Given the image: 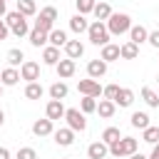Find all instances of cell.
<instances>
[{
    "instance_id": "46",
    "label": "cell",
    "mask_w": 159,
    "mask_h": 159,
    "mask_svg": "<svg viewBox=\"0 0 159 159\" xmlns=\"http://www.w3.org/2000/svg\"><path fill=\"white\" fill-rule=\"evenodd\" d=\"M2 124H5V112L0 109V127H2Z\"/></svg>"
},
{
    "instance_id": "20",
    "label": "cell",
    "mask_w": 159,
    "mask_h": 159,
    "mask_svg": "<svg viewBox=\"0 0 159 159\" xmlns=\"http://www.w3.org/2000/svg\"><path fill=\"white\" fill-rule=\"evenodd\" d=\"M92 15H94V17L99 20V22H107V20L112 17V5H109V2H97V5H94V12H92Z\"/></svg>"
},
{
    "instance_id": "7",
    "label": "cell",
    "mask_w": 159,
    "mask_h": 159,
    "mask_svg": "<svg viewBox=\"0 0 159 159\" xmlns=\"http://www.w3.org/2000/svg\"><path fill=\"white\" fill-rule=\"evenodd\" d=\"M20 77L27 80V82H37L40 80V65L32 62V60H25L22 67H20Z\"/></svg>"
},
{
    "instance_id": "28",
    "label": "cell",
    "mask_w": 159,
    "mask_h": 159,
    "mask_svg": "<svg viewBox=\"0 0 159 159\" xmlns=\"http://www.w3.org/2000/svg\"><path fill=\"white\" fill-rule=\"evenodd\" d=\"M42 94H45V87L40 82H27V87H25V97L27 99H40Z\"/></svg>"
},
{
    "instance_id": "13",
    "label": "cell",
    "mask_w": 159,
    "mask_h": 159,
    "mask_svg": "<svg viewBox=\"0 0 159 159\" xmlns=\"http://www.w3.org/2000/svg\"><path fill=\"white\" fill-rule=\"evenodd\" d=\"M22 77H20V70H15V67H5L2 72H0V82H2V87H12V84H17Z\"/></svg>"
},
{
    "instance_id": "11",
    "label": "cell",
    "mask_w": 159,
    "mask_h": 159,
    "mask_svg": "<svg viewBox=\"0 0 159 159\" xmlns=\"http://www.w3.org/2000/svg\"><path fill=\"white\" fill-rule=\"evenodd\" d=\"M107 154H109V144H104L102 139H99V142H92V144L87 147V157H89V159H104Z\"/></svg>"
},
{
    "instance_id": "27",
    "label": "cell",
    "mask_w": 159,
    "mask_h": 159,
    "mask_svg": "<svg viewBox=\"0 0 159 159\" xmlns=\"http://www.w3.org/2000/svg\"><path fill=\"white\" fill-rule=\"evenodd\" d=\"M129 122H132L134 129H142V132H144V129L149 127V114H147V112H134V114L129 117Z\"/></svg>"
},
{
    "instance_id": "38",
    "label": "cell",
    "mask_w": 159,
    "mask_h": 159,
    "mask_svg": "<svg viewBox=\"0 0 159 159\" xmlns=\"http://www.w3.org/2000/svg\"><path fill=\"white\" fill-rule=\"evenodd\" d=\"M119 89H122L119 84H107V87L102 89V94H104V99H112V102H114L117 94H119Z\"/></svg>"
},
{
    "instance_id": "49",
    "label": "cell",
    "mask_w": 159,
    "mask_h": 159,
    "mask_svg": "<svg viewBox=\"0 0 159 159\" xmlns=\"http://www.w3.org/2000/svg\"><path fill=\"white\" fill-rule=\"evenodd\" d=\"M157 82H159V77H157Z\"/></svg>"
},
{
    "instance_id": "8",
    "label": "cell",
    "mask_w": 159,
    "mask_h": 159,
    "mask_svg": "<svg viewBox=\"0 0 159 159\" xmlns=\"http://www.w3.org/2000/svg\"><path fill=\"white\" fill-rule=\"evenodd\" d=\"M65 112H67V109H65V104H62L60 99H50L47 107H45V114H47V119H52V122H55V119H65Z\"/></svg>"
},
{
    "instance_id": "5",
    "label": "cell",
    "mask_w": 159,
    "mask_h": 159,
    "mask_svg": "<svg viewBox=\"0 0 159 159\" xmlns=\"http://www.w3.org/2000/svg\"><path fill=\"white\" fill-rule=\"evenodd\" d=\"M65 119H67V127H70L72 132H84V129H87V119H84V112H82V109L70 107V109L65 112Z\"/></svg>"
},
{
    "instance_id": "35",
    "label": "cell",
    "mask_w": 159,
    "mask_h": 159,
    "mask_svg": "<svg viewBox=\"0 0 159 159\" xmlns=\"http://www.w3.org/2000/svg\"><path fill=\"white\" fill-rule=\"evenodd\" d=\"M35 27L50 35V32L55 30V22H50V20H47V17H42V15H37V20H35Z\"/></svg>"
},
{
    "instance_id": "48",
    "label": "cell",
    "mask_w": 159,
    "mask_h": 159,
    "mask_svg": "<svg viewBox=\"0 0 159 159\" xmlns=\"http://www.w3.org/2000/svg\"><path fill=\"white\" fill-rule=\"evenodd\" d=\"M0 2H5V0H0Z\"/></svg>"
},
{
    "instance_id": "31",
    "label": "cell",
    "mask_w": 159,
    "mask_h": 159,
    "mask_svg": "<svg viewBox=\"0 0 159 159\" xmlns=\"http://www.w3.org/2000/svg\"><path fill=\"white\" fill-rule=\"evenodd\" d=\"M119 139H122L119 127H107V129L102 132V142H104V144H114V142H119Z\"/></svg>"
},
{
    "instance_id": "47",
    "label": "cell",
    "mask_w": 159,
    "mask_h": 159,
    "mask_svg": "<svg viewBox=\"0 0 159 159\" xmlns=\"http://www.w3.org/2000/svg\"><path fill=\"white\" fill-rule=\"evenodd\" d=\"M0 97H2V82H0Z\"/></svg>"
},
{
    "instance_id": "3",
    "label": "cell",
    "mask_w": 159,
    "mask_h": 159,
    "mask_svg": "<svg viewBox=\"0 0 159 159\" xmlns=\"http://www.w3.org/2000/svg\"><path fill=\"white\" fill-rule=\"evenodd\" d=\"M87 37H89V42L92 45H97V47H104V45H109V30H107V22H99V20H94V22H89V30H87Z\"/></svg>"
},
{
    "instance_id": "16",
    "label": "cell",
    "mask_w": 159,
    "mask_h": 159,
    "mask_svg": "<svg viewBox=\"0 0 159 159\" xmlns=\"http://www.w3.org/2000/svg\"><path fill=\"white\" fill-rule=\"evenodd\" d=\"M114 112H117V104H114L112 99H99V102H97V114H99L102 119L114 117Z\"/></svg>"
},
{
    "instance_id": "36",
    "label": "cell",
    "mask_w": 159,
    "mask_h": 159,
    "mask_svg": "<svg viewBox=\"0 0 159 159\" xmlns=\"http://www.w3.org/2000/svg\"><path fill=\"white\" fill-rule=\"evenodd\" d=\"M80 109H82L84 114H89V112H97V99H94V97H82V102H80Z\"/></svg>"
},
{
    "instance_id": "30",
    "label": "cell",
    "mask_w": 159,
    "mask_h": 159,
    "mask_svg": "<svg viewBox=\"0 0 159 159\" xmlns=\"http://www.w3.org/2000/svg\"><path fill=\"white\" fill-rule=\"evenodd\" d=\"M17 12H22L25 17H32V15L37 12L35 0H17Z\"/></svg>"
},
{
    "instance_id": "9",
    "label": "cell",
    "mask_w": 159,
    "mask_h": 159,
    "mask_svg": "<svg viewBox=\"0 0 159 159\" xmlns=\"http://www.w3.org/2000/svg\"><path fill=\"white\" fill-rule=\"evenodd\" d=\"M55 70H57V77H60V80H70V77L75 75L77 65H75V60H70V57H67V60H60Z\"/></svg>"
},
{
    "instance_id": "17",
    "label": "cell",
    "mask_w": 159,
    "mask_h": 159,
    "mask_svg": "<svg viewBox=\"0 0 159 159\" xmlns=\"http://www.w3.org/2000/svg\"><path fill=\"white\" fill-rule=\"evenodd\" d=\"M55 142H57L60 147H70V144L75 142V132H72L70 127H60V129L55 132Z\"/></svg>"
},
{
    "instance_id": "37",
    "label": "cell",
    "mask_w": 159,
    "mask_h": 159,
    "mask_svg": "<svg viewBox=\"0 0 159 159\" xmlns=\"http://www.w3.org/2000/svg\"><path fill=\"white\" fill-rule=\"evenodd\" d=\"M15 159H37V152L32 147H20L17 154H15Z\"/></svg>"
},
{
    "instance_id": "33",
    "label": "cell",
    "mask_w": 159,
    "mask_h": 159,
    "mask_svg": "<svg viewBox=\"0 0 159 159\" xmlns=\"http://www.w3.org/2000/svg\"><path fill=\"white\" fill-rule=\"evenodd\" d=\"M75 5H77V12L87 17L89 12H94V5H97V0H75Z\"/></svg>"
},
{
    "instance_id": "29",
    "label": "cell",
    "mask_w": 159,
    "mask_h": 159,
    "mask_svg": "<svg viewBox=\"0 0 159 159\" xmlns=\"http://www.w3.org/2000/svg\"><path fill=\"white\" fill-rule=\"evenodd\" d=\"M22 62H25V55H22V50L20 47H12V50H7V65L10 67H22Z\"/></svg>"
},
{
    "instance_id": "44",
    "label": "cell",
    "mask_w": 159,
    "mask_h": 159,
    "mask_svg": "<svg viewBox=\"0 0 159 159\" xmlns=\"http://www.w3.org/2000/svg\"><path fill=\"white\" fill-rule=\"evenodd\" d=\"M7 15V10H5V2H0V17H5Z\"/></svg>"
},
{
    "instance_id": "23",
    "label": "cell",
    "mask_w": 159,
    "mask_h": 159,
    "mask_svg": "<svg viewBox=\"0 0 159 159\" xmlns=\"http://www.w3.org/2000/svg\"><path fill=\"white\" fill-rule=\"evenodd\" d=\"M122 55H119V45H104L102 47V55H99V60H104V62H114V60H119Z\"/></svg>"
},
{
    "instance_id": "24",
    "label": "cell",
    "mask_w": 159,
    "mask_h": 159,
    "mask_svg": "<svg viewBox=\"0 0 159 159\" xmlns=\"http://www.w3.org/2000/svg\"><path fill=\"white\" fill-rule=\"evenodd\" d=\"M132 102H134V92L129 87H122L119 94H117V99H114V104L117 107H132Z\"/></svg>"
},
{
    "instance_id": "6",
    "label": "cell",
    "mask_w": 159,
    "mask_h": 159,
    "mask_svg": "<svg viewBox=\"0 0 159 159\" xmlns=\"http://www.w3.org/2000/svg\"><path fill=\"white\" fill-rule=\"evenodd\" d=\"M77 89H80V94H84V97H94V99H97V97L102 94L104 87H102L97 80L89 77V80H80V82H77Z\"/></svg>"
},
{
    "instance_id": "43",
    "label": "cell",
    "mask_w": 159,
    "mask_h": 159,
    "mask_svg": "<svg viewBox=\"0 0 159 159\" xmlns=\"http://www.w3.org/2000/svg\"><path fill=\"white\" fill-rule=\"evenodd\" d=\"M149 159H159V144H154V149H152V154H149Z\"/></svg>"
},
{
    "instance_id": "21",
    "label": "cell",
    "mask_w": 159,
    "mask_h": 159,
    "mask_svg": "<svg viewBox=\"0 0 159 159\" xmlns=\"http://www.w3.org/2000/svg\"><path fill=\"white\" fill-rule=\"evenodd\" d=\"M27 37H30V45H32V47H47V32H42V30L32 27Z\"/></svg>"
},
{
    "instance_id": "42",
    "label": "cell",
    "mask_w": 159,
    "mask_h": 159,
    "mask_svg": "<svg viewBox=\"0 0 159 159\" xmlns=\"http://www.w3.org/2000/svg\"><path fill=\"white\" fill-rule=\"evenodd\" d=\"M0 159H10V149H5V147H0Z\"/></svg>"
},
{
    "instance_id": "26",
    "label": "cell",
    "mask_w": 159,
    "mask_h": 159,
    "mask_svg": "<svg viewBox=\"0 0 159 159\" xmlns=\"http://www.w3.org/2000/svg\"><path fill=\"white\" fill-rule=\"evenodd\" d=\"M67 92H70V87L60 80V82H55V84L50 87V99H60V102H62V99L67 97Z\"/></svg>"
},
{
    "instance_id": "39",
    "label": "cell",
    "mask_w": 159,
    "mask_h": 159,
    "mask_svg": "<svg viewBox=\"0 0 159 159\" xmlns=\"http://www.w3.org/2000/svg\"><path fill=\"white\" fill-rule=\"evenodd\" d=\"M40 15H42V17H47L50 22H55V20H57V7L47 5V7H42V10H40Z\"/></svg>"
},
{
    "instance_id": "10",
    "label": "cell",
    "mask_w": 159,
    "mask_h": 159,
    "mask_svg": "<svg viewBox=\"0 0 159 159\" xmlns=\"http://www.w3.org/2000/svg\"><path fill=\"white\" fill-rule=\"evenodd\" d=\"M32 134L35 137H50V134H55V127H52V119H37L35 124H32Z\"/></svg>"
},
{
    "instance_id": "19",
    "label": "cell",
    "mask_w": 159,
    "mask_h": 159,
    "mask_svg": "<svg viewBox=\"0 0 159 159\" xmlns=\"http://www.w3.org/2000/svg\"><path fill=\"white\" fill-rule=\"evenodd\" d=\"M42 62L50 65V67H57V62H60V47L47 45V47L42 50Z\"/></svg>"
},
{
    "instance_id": "12",
    "label": "cell",
    "mask_w": 159,
    "mask_h": 159,
    "mask_svg": "<svg viewBox=\"0 0 159 159\" xmlns=\"http://www.w3.org/2000/svg\"><path fill=\"white\" fill-rule=\"evenodd\" d=\"M104 72H107V62H104V60L97 57V60H89V62H87V75H89L92 80H99Z\"/></svg>"
},
{
    "instance_id": "25",
    "label": "cell",
    "mask_w": 159,
    "mask_h": 159,
    "mask_svg": "<svg viewBox=\"0 0 159 159\" xmlns=\"http://www.w3.org/2000/svg\"><path fill=\"white\" fill-rule=\"evenodd\" d=\"M119 55H122V60H137V55H139V45H134V42H124V45H119Z\"/></svg>"
},
{
    "instance_id": "4",
    "label": "cell",
    "mask_w": 159,
    "mask_h": 159,
    "mask_svg": "<svg viewBox=\"0 0 159 159\" xmlns=\"http://www.w3.org/2000/svg\"><path fill=\"white\" fill-rule=\"evenodd\" d=\"M107 30L109 35H124L132 30V17L127 12H112V17L107 20Z\"/></svg>"
},
{
    "instance_id": "34",
    "label": "cell",
    "mask_w": 159,
    "mask_h": 159,
    "mask_svg": "<svg viewBox=\"0 0 159 159\" xmlns=\"http://www.w3.org/2000/svg\"><path fill=\"white\" fill-rule=\"evenodd\" d=\"M142 99H144L149 107H159V94H157L152 87H144V89H142Z\"/></svg>"
},
{
    "instance_id": "14",
    "label": "cell",
    "mask_w": 159,
    "mask_h": 159,
    "mask_svg": "<svg viewBox=\"0 0 159 159\" xmlns=\"http://www.w3.org/2000/svg\"><path fill=\"white\" fill-rule=\"evenodd\" d=\"M70 30H72L75 35H82V32H87V30H89V22H87V17H84V15H80V12H77V15H72V17H70Z\"/></svg>"
},
{
    "instance_id": "32",
    "label": "cell",
    "mask_w": 159,
    "mask_h": 159,
    "mask_svg": "<svg viewBox=\"0 0 159 159\" xmlns=\"http://www.w3.org/2000/svg\"><path fill=\"white\" fill-rule=\"evenodd\" d=\"M142 139L147 142V144H159V127H147L144 132H142Z\"/></svg>"
},
{
    "instance_id": "2",
    "label": "cell",
    "mask_w": 159,
    "mask_h": 159,
    "mask_svg": "<svg viewBox=\"0 0 159 159\" xmlns=\"http://www.w3.org/2000/svg\"><path fill=\"white\" fill-rule=\"evenodd\" d=\"M5 25H7V27H10V32H12V35H17V37L30 35L27 17H25L22 12H17V10H12V12H7V15H5Z\"/></svg>"
},
{
    "instance_id": "1",
    "label": "cell",
    "mask_w": 159,
    "mask_h": 159,
    "mask_svg": "<svg viewBox=\"0 0 159 159\" xmlns=\"http://www.w3.org/2000/svg\"><path fill=\"white\" fill-rule=\"evenodd\" d=\"M137 147H139V142H137L134 137H122L119 142L109 144V154H112L114 159H124V157L137 154Z\"/></svg>"
},
{
    "instance_id": "18",
    "label": "cell",
    "mask_w": 159,
    "mask_h": 159,
    "mask_svg": "<svg viewBox=\"0 0 159 159\" xmlns=\"http://www.w3.org/2000/svg\"><path fill=\"white\" fill-rule=\"evenodd\" d=\"M65 52H67V57H70V60H77V57H82V55H84V45H82L80 40H67Z\"/></svg>"
},
{
    "instance_id": "15",
    "label": "cell",
    "mask_w": 159,
    "mask_h": 159,
    "mask_svg": "<svg viewBox=\"0 0 159 159\" xmlns=\"http://www.w3.org/2000/svg\"><path fill=\"white\" fill-rule=\"evenodd\" d=\"M147 40H149V30H147L144 25H132V30H129V42L142 45V42H147Z\"/></svg>"
},
{
    "instance_id": "40",
    "label": "cell",
    "mask_w": 159,
    "mask_h": 159,
    "mask_svg": "<svg viewBox=\"0 0 159 159\" xmlns=\"http://www.w3.org/2000/svg\"><path fill=\"white\" fill-rule=\"evenodd\" d=\"M152 47H157L159 50V30H154V32H149V40H147Z\"/></svg>"
},
{
    "instance_id": "41",
    "label": "cell",
    "mask_w": 159,
    "mask_h": 159,
    "mask_svg": "<svg viewBox=\"0 0 159 159\" xmlns=\"http://www.w3.org/2000/svg\"><path fill=\"white\" fill-rule=\"evenodd\" d=\"M7 35H10V27L5 25V20H0V40H5Z\"/></svg>"
},
{
    "instance_id": "45",
    "label": "cell",
    "mask_w": 159,
    "mask_h": 159,
    "mask_svg": "<svg viewBox=\"0 0 159 159\" xmlns=\"http://www.w3.org/2000/svg\"><path fill=\"white\" fill-rule=\"evenodd\" d=\"M129 159H149V157H144V154H132Z\"/></svg>"
},
{
    "instance_id": "22",
    "label": "cell",
    "mask_w": 159,
    "mask_h": 159,
    "mask_svg": "<svg viewBox=\"0 0 159 159\" xmlns=\"http://www.w3.org/2000/svg\"><path fill=\"white\" fill-rule=\"evenodd\" d=\"M47 42H50L52 47H65V45H67V32H65V30H57V27H55V30H52V32L47 35Z\"/></svg>"
}]
</instances>
